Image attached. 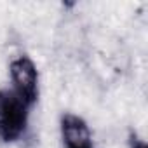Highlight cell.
Instances as JSON below:
<instances>
[{"instance_id": "obj_1", "label": "cell", "mask_w": 148, "mask_h": 148, "mask_svg": "<svg viewBox=\"0 0 148 148\" xmlns=\"http://www.w3.org/2000/svg\"><path fill=\"white\" fill-rule=\"evenodd\" d=\"M28 105L9 89L0 91V139L16 141L28 124Z\"/></svg>"}, {"instance_id": "obj_2", "label": "cell", "mask_w": 148, "mask_h": 148, "mask_svg": "<svg viewBox=\"0 0 148 148\" xmlns=\"http://www.w3.org/2000/svg\"><path fill=\"white\" fill-rule=\"evenodd\" d=\"M9 70L14 84V92L28 106H32L38 98V73L33 61L28 56H19L11 63Z\"/></svg>"}, {"instance_id": "obj_3", "label": "cell", "mask_w": 148, "mask_h": 148, "mask_svg": "<svg viewBox=\"0 0 148 148\" xmlns=\"http://www.w3.org/2000/svg\"><path fill=\"white\" fill-rule=\"evenodd\" d=\"M61 136L64 148H94L86 120L73 113H64L61 117Z\"/></svg>"}, {"instance_id": "obj_4", "label": "cell", "mask_w": 148, "mask_h": 148, "mask_svg": "<svg viewBox=\"0 0 148 148\" xmlns=\"http://www.w3.org/2000/svg\"><path fill=\"white\" fill-rule=\"evenodd\" d=\"M131 148H148L143 139H139L136 134H131Z\"/></svg>"}]
</instances>
